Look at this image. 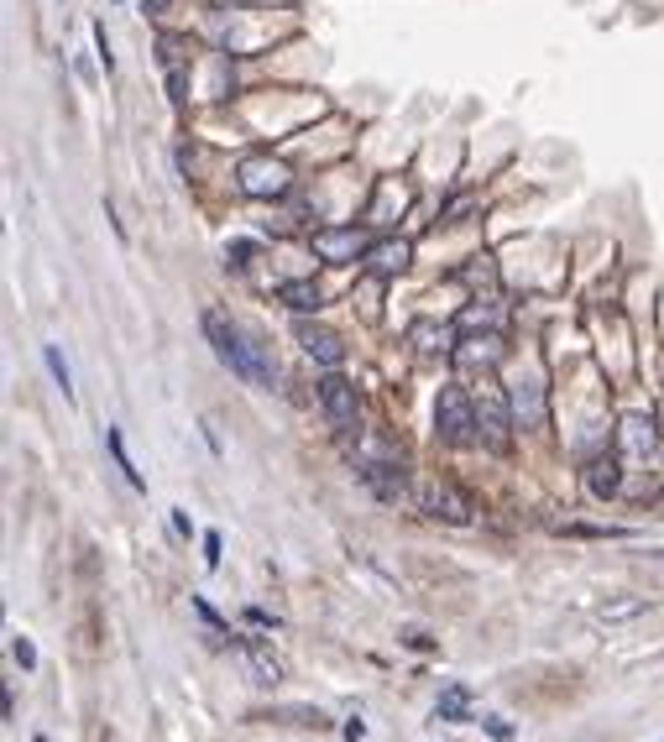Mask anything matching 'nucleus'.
<instances>
[{
	"instance_id": "cd10ccee",
	"label": "nucleus",
	"mask_w": 664,
	"mask_h": 742,
	"mask_svg": "<svg viewBox=\"0 0 664 742\" xmlns=\"http://www.w3.org/2000/svg\"><path fill=\"white\" fill-rule=\"evenodd\" d=\"M142 6H147V11L157 16V11H163V6H168V0H142Z\"/></svg>"
},
{
	"instance_id": "5701e85b",
	"label": "nucleus",
	"mask_w": 664,
	"mask_h": 742,
	"mask_svg": "<svg viewBox=\"0 0 664 742\" xmlns=\"http://www.w3.org/2000/svg\"><path fill=\"white\" fill-rule=\"evenodd\" d=\"M194 612H199L204 622H210L215 633H225V622H220V612H215V607H210V601H204V596H194Z\"/></svg>"
},
{
	"instance_id": "6ab92c4d",
	"label": "nucleus",
	"mask_w": 664,
	"mask_h": 742,
	"mask_svg": "<svg viewBox=\"0 0 664 742\" xmlns=\"http://www.w3.org/2000/svg\"><path fill=\"white\" fill-rule=\"evenodd\" d=\"M42 361H48V371H53L58 392H63L68 403H74V377H68V361H63V351H58V345H42Z\"/></svg>"
},
{
	"instance_id": "4468645a",
	"label": "nucleus",
	"mask_w": 664,
	"mask_h": 742,
	"mask_svg": "<svg viewBox=\"0 0 664 742\" xmlns=\"http://www.w3.org/2000/svg\"><path fill=\"white\" fill-rule=\"evenodd\" d=\"M434 716H440V722H471V690L466 685H445L440 701H434Z\"/></svg>"
},
{
	"instance_id": "9b49d317",
	"label": "nucleus",
	"mask_w": 664,
	"mask_h": 742,
	"mask_svg": "<svg viewBox=\"0 0 664 742\" xmlns=\"http://www.w3.org/2000/svg\"><path fill=\"white\" fill-rule=\"evenodd\" d=\"M408 257H414V251H408V241H398V236H387V241H372V246H366V267H372L377 277L403 272Z\"/></svg>"
},
{
	"instance_id": "aec40b11",
	"label": "nucleus",
	"mask_w": 664,
	"mask_h": 742,
	"mask_svg": "<svg viewBox=\"0 0 664 742\" xmlns=\"http://www.w3.org/2000/svg\"><path fill=\"white\" fill-rule=\"evenodd\" d=\"M251 257H257V246H251V241H231V246H225V267H231V272L251 267Z\"/></svg>"
},
{
	"instance_id": "2eb2a0df",
	"label": "nucleus",
	"mask_w": 664,
	"mask_h": 742,
	"mask_svg": "<svg viewBox=\"0 0 664 742\" xmlns=\"http://www.w3.org/2000/svg\"><path fill=\"white\" fill-rule=\"evenodd\" d=\"M513 408H518V424H523V429L544 424V387H539V382H523V387H518V403H513Z\"/></svg>"
},
{
	"instance_id": "412c9836",
	"label": "nucleus",
	"mask_w": 664,
	"mask_h": 742,
	"mask_svg": "<svg viewBox=\"0 0 664 742\" xmlns=\"http://www.w3.org/2000/svg\"><path fill=\"white\" fill-rule=\"evenodd\" d=\"M11 659H16L21 669H37V648H32V638H11Z\"/></svg>"
},
{
	"instance_id": "a211bd4d",
	"label": "nucleus",
	"mask_w": 664,
	"mask_h": 742,
	"mask_svg": "<svg viewBox=\"0 0 664 742\" xmlns=\"http://www.w3.org/2000/svg\"><path fill=\"white\" fill-rule=\"evenodd\" d=\"M278 298H283L288 309H319V304H325L319 283H283V288H278Z\"/></svg>"
},
{
	"instance_id": "423d86ee",
	"label": "nucleus",
	"mask_w": 664,
	"mask_h": 742,
	"mask_svg": "<svg viewBox=\"0 0 664 742\" xmlns=\"http://www.w3.org/2000/svg\"><path fill=\"white\" fill-rule=\"evenodd\" d=\"M319 408H325V419L335 429H356L361 424V403H356V387L340 377V371H330L325 382H319Z\"/></svg>"
},
{
	"instance_id": "1a4fd4ad",
	"label": "nucleus",
	"mask_w": 664,
	"mask_h": 742,
	"mask_svg": "<svg viewBox=\"0 0 664 742\" xmlns=\"http://www.w3.org/2000/svg\"><path fill=\"white\" fill-rule=\"evenodd\" d=\"M314 251L325 262H356V257H366V241L356 230H314Z\"/></svg>"
},
{
	"instance_id": "4be33fe9",
	"label": "nucleus",
	"mask_w": 664,
	"mask_h": 742,
	"mask_svg": "<svg viewBox=\"0 0 664 742\" xmlns=\"http://www.w3.org/2000/svg\"><path fill=\"white\" fill-rule=\"evenodd\" d=\"M482 727H487L497 742H513V732H518V727L508 722V716H482Z\"/></svg>"
},
{
	"instance_id": "dca6fc26",
	"label": "nucleus",
	"mask_w": 664,
	"mask_h": 742,
	"mask_svg": "<svg viewBox=\"0 0 664 742\" xmlns=\"http://www.w3.org/2000/svg\"><path fill=\"white\" fill-rule=\"evenodd\" d=\"M644 607H649L644 596H612V601H602V607H597V622H602V628H612V622H628V617H638Z\"/></svg>"
},
{
	"instance_id": "6e6552de",
	"label": "nucleus",
	"mask_w": 664,
	"mask_h": 742,
	"mask_svg": "<svg viewBox=\"0 0 664 742\" xmlns=\"http://www.w3.org/2000/svg\"><path fill=\"white\" fill-rule=\"evenodd\" d=\"M236 648H241V659H246V669H251V680H257V685H278V680H283V659L272 654V643H262V638H236Z\"/></svg>"
},
{
	"instance_id": "b1692460",
	"label": "nucleus",
	"mask_w": 664,
	"mask_h": 742,
	"mask_svg": "<svg viewBox=\"0 0 664 742\" xmlns=\"http://www.w3.org/2000/svg\"><path fill=\"white\" fill-rule=\"evenodd\" d=\"M204 565H210V570L220 565V533H215V528L204 533Z\"/></svg>"
},
{
	"instance_id": "a878e982",
	"label": "nucleus",
	"mask_w": 664,
	"mask_h": 742,
	"mask_svg": "<svg viewBox=\"0 0 664 742\" xmlns=\"http://www.w3.org/2000/svg\"><path fill=\"white\" fill-rule=\"evenodd\" d=\"M366 737V722H361V716H351V722H346V742H361Z\"/></svg>"
},
{
	"instance_id": "f3484780",
	"label": "nucleus",
	"mask_w": 664,
	"mask_h": 742,
	"mask_svg": "<svg viewBox=\"0 0 664 742\" xmlns=\"http://www.w3.org/2000/svg\"><path fill=\"white\" fill-rule=\"evenodd\" d=\"M105 450H110V460L121 466V476L136 486V492H147V481H142V471L131 466V455H126V445H121V429H105Z\"/></svg>"
},
{
	"instance_id": "20e7f679",
	"label": "nucleus",
	"mask_w": 664,
	"mask_h": 742,
	"mask_svg": "<svg viewBox=\"0 0 664 742\" xmlns=\"http://www.w3.org/2000/svg\"><path fill=\"white\" fill-rule=\"evenodd\" d=\"M414 497H419L424 513H429V518H440V523H455V528L476 523V513H471L476 502H471L455 481H419V486H414Z\"/></svg>"
},
{
	"instance_id": "39448f33",
	"label": "nucleus",
	"mask_w": 664,
	"mask_h": 742,
	"mask_svg": "<svg viewBox=\"0 0 664 742\" xmlns=\"http://www.w3.org/2000/svg\"><path fill=\"white\" fill-rule=\"evenodd\" d=\"M236 183H241V194H251V199H278V194H288L293 173H288V162H278V157H246Z\"/></svg>"
},
{
	"instance_id": "bb28decb",
	"label": "nucleus",
	"mask_w": 664,
	"mask_h": 742,
	"mask_svg": "<svg viewBox=\"0 0 664 742\" xmlns=\"http://www.w3.org/2000/svg\"><path fill=\"white\" fill-rule=\"evenodd\" d=\"M403 638H408V648H434V643H429V638H424V633H419V628H408V633H403Z\"/></svg>"
},
{
	"instance_id": "9d476101",
	"label": "nucleus",
	"mask_w": 664,
	"mask_h": 742,
	"mask_svg": "<svg viewBox=\"0 0 664 742\" xmlns=\"http://www.w3.org/2000/svg\"><path fill=\"white\" fill-rule=\"evenodd\" d=\"M299 345L314 356V361H325V366H340L346 361V345H340V335L335 330H325V324H299Z\"/></svg>"
},
{
	"instance_id": "f257e3e1",
	"label": "nucleus",
	"mask_w": 664,
	"mask_h": 742,
	"mask_svg": "<svg viewBox=\"0 0 664 742\" xmlns=\"http://www.w3.org/2000/svg\"><path fill=\"white\" fill-rule=\"evenodd\" d=\"M204 335H210V351L231 366L241 382H251V387H272V382H278V366H272L267 345L251 330H241L236 319H225L220 309H210V314H204Z\"/></svg>"
},
{
	"instance_id": "f8f14e48",
	"label": "nucleus",
	"mask_w": 664,
	"mask_h": 742,
	"mask_svg": "<svg viewBox=\"0 0 664 742\" xmlns=\"http://www.w3.org/2000/svg\"><path fill=\"white\" fill-rule=\"evenodd\" d=\"M586 486H591V497H602V502L623 492V466H617V455H612V450L597 455V460L586 466Z\"/></svg>"
},
{
	"instance_id": "f03ea898",
	"label": "nucleus",
	"mask_w": 664,
	"mask_h": 742,
	"mask_svg": "<svg viewBox=\"0 0 664 742\" xmlns=\"http://www.w3.org/2000/svg\"><path fill=\"white\" fill-rule=\"evenodd\" d=\"M434 434L445 445H471L476 439V398L466 387H445L440 403H434Z\"/></svg>"
},
{
	"instance_id": "393cba45",
	"label": "nucleus",
	"mask_w": 664,
	"mask_h": 742,
	"mask_svg": "<svg viewBox=\"0 0 664 742\" xmlns=\"http://www.w3.org/2000/svg\"><path fill=\"white\" fill-rule=\"evenodd\" d=\"M246 622H257V628H278V617L262 612V607H251V612H246Z\"/></svg>"
},
{
	"instance_id": "0eeeda50",
	"label": "nucleus",
	"mask_w": 664,
	"mask_h": 742,
	"mask_svg": "<svg viewBox=\"0 0 664 742\" xmlns=\"http://www.w3.org/2000/svg\"><path fill=\"white\" fill-rule=\"evenodd\" d=\"M356 476H361L366 486H372V492H377L382 502H398V497L408 492V481H403V471H398V460H361Z\"/></svg>"
},
{
	"instance_id": "7ed1b4c3",
	"label": "nucleus",
	"mask_w": 664,
	"mask_h": 742,
	"mask_svg": "<svg viewBox=\"0 0 664 742\" xmlns=\"http://www.w3.org/2000/svg\"><path fill=\"white\" fill-rule=\"evenodd\" d=\"M476 439H482L492 455H502L513 445V408L502 398V387H482V398H476Z\"/></svg>"
},
{
	"instance_id": "ddd939ff",
	"label": "nucleus",
	"mask_w": 664,
	"mask_h": 742,
	"mask_svg": "<svg viewBox=\"0 0 664 742\" xmlns=\"http://www.w3.org/2000/svg\"><path fill=\"white\" fill-rule=\"evenodd\" d=\"M654 445H659L654 419H649V413H628V419H623V450L628 455H654Z\"/></svg>"
}]
</instances>
